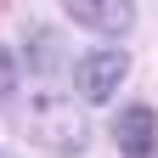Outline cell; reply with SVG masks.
<instances>
[{
	"instance_id": "obj_1",
	"label": "cell",
	"mask_w": 158,
	"mask_h": 158,
	"mask_svg": "<svg viewBox=\"0 0 158 158\" xmlns=\"http://www.w3.org/2000/svg\"><path fill=\"white\" fill-rule=\"evenodd\" d=\"M23 130H28L34 147H45L56 158H73V152L90 147V118L79 113L68 96H40L28 107V118H23Z\"/></svg>"
},
{
	"instance_id": "obj_2",
	"label": "cell",
	"mask_w": 158,
	"mask_h": 158,
	"mask_svg": "<svg viewBox=\"0 0 158 158\" xmlns=\"http://www.w3.org/2000/svg\"><path fill=\"white\" fill-rule=\"evenodd\" d=\"M124 73H130L124 51H85L73 62V90L85 96V102H107V96L124 85Z\"/></svg>"
},
{
	"instance_id": "obj_3",
	"label": "cell",
	"mask_w": 158,
	"mask_h": 158,
	"mask_svg": "<svg viewBox=\"0 0 158 158\" xmlns=\"http://www.w3.org/2000/svg\"><path fill=\"white\" fill-rule=\"evenodd\" d=\"M62 11L79 28H96V34H130L135 28V6L130 0H62Z\"/></svg>"
},
{
	"instance_id": "obj_4",
	"label": "cell",
	"mask_w": 158,
	"mask_h": 158,
	"mask_svg": "<svg viewBox=\"0 0 158 158\" xmlns=\"http://www.w3.org/2000/svg\"><path fill=\"white\" fill-rule=\"evenodd\" d=\"M113 141H118L124 158H152V147H158V113H152L147 102L124 107V113H118V124H113Z\"/></svg>"
},
{
	"instance_id": "obj_5",
	"label": "cell",
	"mask_w": 158,
	"mask_h": 158,
	"mask_svg": "<svg viewBox=\"0 0 158 158\" xmlns=\"http://www.w3.org/2000/svg\"><path fill=\"white\" fill-rule=\"evenodd\" d=\"M11 90H17V56H11L6 45H0V102H6Z\"/></svg>"
},
{
	"instance_id": "obj_6",
	"label": "cell",
	"mask_w": 158,
	"mask_h": 158,
	"mask_svg": "<svg viewBox=\"0 0 158 158\" xmlns=\"http://www.w3.org/2000/svg\"><path fill=\"white\" fill-rule=\"evenodd\" d=\"M0 158H6V152H0Z\"/></svg>"
}]
</instances>
